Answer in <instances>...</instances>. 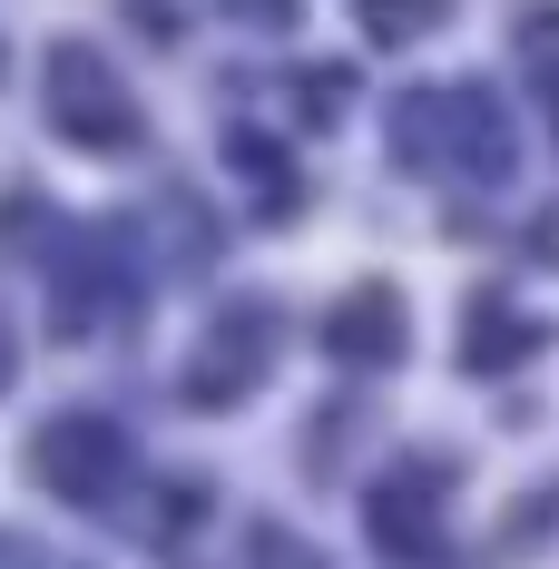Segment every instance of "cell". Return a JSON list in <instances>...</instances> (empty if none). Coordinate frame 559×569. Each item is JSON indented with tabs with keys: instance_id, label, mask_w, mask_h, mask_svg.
<instances>
[{
	"instance_id": "8",
	"label": "cell",
	"mask_w": 559,
	"mask_h": 569,
	"mask_svg": "<svg viewBox=\"0 0 559 569\" xmlns=\"http://www.w3.org/2000/svg\"><path fill=\"white\" fill-rule=\"evenodd\" d=\"M236 20H266V30H285V20H295V0H236Z\"/></svg>"
},
{
	"instance_id": "3",
	"label": "cell",
	"mask_w": 559,
	"mask_h": 569,
	"mask_svg": "<svg viewBox=\"0 0 559 569\" xmlns=\"http://www.w3.org/2000/svg\"><path fill=\"white\" fill-rule=\"evenodd\" d=\"M40 471H50V491H69V501H99V491L118 481V442L89 422V412H69V422L40 432Z\"/></svg>"
},
{
	"instance_id": "9",
	"label": "cell",
	"mask_w": 559,
	"mask_h": 569,
	"mask_svg": "<svg viewBox=\"0 0 559 569\" xmlns=\"http://www.w3.org/2000/svg\"><path fill=\"white\" fill-rule=\"evenodd\" d=\"M10 373H20V335H10V315H0V393H10Z\"/></svg>"
},
{
	"instance_id": "5",
	"label": "cell",
	"mask_w": 559,
	"mask_h": 569,
	"mask_svg": "<svg viewBox=\"0 0 559 569\" xmlns=\"http://www.w3.org/2000/svg\"><path fill=\"white\" fill-rule=\"evenodd\" d=\"M520 50H530V69H540V89L559 99V20H530V30H520Z\"/></svg>"
},
{
	"instance_id": "2",
	"label": "cell",
	"mask_w": 559,
	"mask_h": 569,
	"mask_svg": "<svg viewBox=\"0 0 559 569\" xmlns=\"http://www.w3.org/2000/svg\"><path fill=\"white\" fill-rule=\"evenodd\" d=\"M256 363H266V315H217V335L197 343V363H187V393L197 402H236L246 383H256Z\"/></svg>"
},
{
	"instance_id": "6",
	"label": "cell",
	"mask_w": 559,
	"mask_h": 569,
	"mask_svg": "<svg viewBox=\"0 0 559 569\" xmlns=\"http://www.w3.org/2000/svg\"><path fill=\"white\" fill-rule=\"evenodd\" d=\"M510 353H530L520 325H481V335H471V363H510Z\"/></svg>"
},
{
	"instance_id": "4",
	"label": "cell",
	"mask_w": 559,
	"mask_h": 569,
	"mask_svg": "<svg viewBox=\"0 0 559 569\" xmlns=\"http://www.w3.org/2000/svg\"><path fill=\"white\" fill-rule=\"evenodd\" d=\"M325 343H335L343 363H392V353H402V325H392V295H383V284H363L353 305H335Z\"/></svg>"
},
{
	"instance_id": "7",
	"label": "cell",
	"mask_w": 559,
	"mask_h": 569,
	"mask_svg": "<svg viewBox=\"0 0 559 569\" xmlns=\"http://www.w3.org/2000/svg\"><path fill=\"white\" fill-rule=\"evenodd\" d=\"M256 569H315V550L285 540V530H256Z\"/></svg>"
},
{
	"instance_id": "1",
	"label": "cell",
	"mask_w": 559,
	"mask_h": 569,
	"mask_svg": "<svg viewBox=\"0 0 559 569\" xmlns=\"http://www.w3.org/2000/svg\"><path fill=\"white\" fill-rule=\"evenodd\" d=\"M50 118L59 138H79V148H128L138 138V99H128V79H118L99 50H79V40H59L50 50Z\"/></svg>"
}]
</instances>
